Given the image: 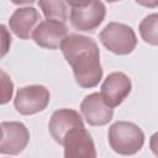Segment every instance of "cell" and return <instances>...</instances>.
Segmentation results:
<instances>
[{"label": "cell", "instance_id": "7", "mask_svg": "<svg viewBox=\"0 0 158 158\" xmlns=\"http://www.w3.org/2000/svg\"><path fill=\"white\" fill-rule=\"evenodd\" d=\"M68 36V27L63 21L47 19L41 21L32 32L35 42L43 48L57 49L60 47L63 40Z\"/></svg>", "mask_w": 158, "mask_h": 158}, {"label": "cell", "instance_id": "12", "mask_svg": "<svg viewBox=\"0 0 158 158\" xmlns=\"http://www.w3.org/2000/svg\"><path fill=\"white\" fill-rule=\"evenodd\" d=\"M41 22V15L35 7H20L14 11L9 20L11 31L22 40L32 37V32Z\"/></svg>", "mask_w": 158, "mask_h": 158}, {"label": "cell", "instance_id": "15", "mask_svg": "<svg viewBox=\"0 0 158 158\" xmlns=\"http://www.w3.org/2000/svg\"><path fill=\"white\" fill-rule=\"evenodd\" d=\"M14 93V83L10 75L0 69V105L7 104L12 99Z\"/></svg>", "mask_w": 158, "mask_h": 158}, {"label": "cell", "instance_id": "6", "mask_svg": "<svg viewBox=\"0 0 158 158\" xmlns=\"http://www.w3.org/2000/svg\"><path fill=\"white\" fill-rule=\"evenodd\" d=\"M106 7L100 0H91L83 7H73L70 11L72 25L83 32H94L104 21Z\"/></svg>", "mask_w": 158, "mask_h": 158}, {"label": "cell", "instance_id": "5", "mask_svg": "<svg viewBox=\"0 0 158 158\" xmlns=\"http://www.w3.org/2000/svg\"><path fill=\"white\" fill-rule=\"evenodd\" d=\"M62 144L65 158H95L96 151L90 133L84 126L74 127L67 132Z\"/></svg>", "mask_w": 158, "mask_h": 158}, {"label": "cell", "instance_id": "3", "mask_svg": "<svg viewBox=\"0 0 158 158\" xmlns=\"http://www.w3.org/2000/svg\"><path fill=\"white\" fill-rule=\"evenodd\" d=\"M101 43L115 54H130L137 46L135 31L120 22H110L100 32Z\"/></svg>", "mask_w": 158, "mask_h": 158}, {"label": "cell", "instance_id": "8", "mask_svg": "<svg viewBox=\"0 0 158 158\" xmlns=\"http://www.w3.org/2000/svg\"><path fill=\"white\" fill-rule=\"evenodd\" d=\"M2 138L0 141V153L1 154H19L22 152L28 141L30 132L22 122L10 121L2 122Z\"/></svg>", "mask_w": 158, "mask_h": 158}, {"label": "cell", "instance_id": "11", "mask_svg": "<svg viewBox=\"0 0 158 158\" xmlns=\"http://www.w3.org/2000/svg\"><path fill=\"white\" fill-rule=\"evenodd\" d=\"M81 126H84V122L78 111L70 109H59L53 112L49 120L48 128L54 141L62 144V141L68 131H70L74 127Z\"/></svg>", "mask_w": 158, "mask_h": 158}, {"label": "cell", "instance_id": "20", "mask_svg": "<svg viewBox=\"0 0 158 158\" xmlns=\"http://www.w3.org/2000/svg\"><path fill=\"white\" fill-rule=\"evenodd\" d=\"M1 138H2V127L0 125V141H1Z\"/></svg>", "mask_w": 158, "mask_h": 158}, {"label": "cell", "instance_id": "10", "mask_svg": "<svg viewBox=\"0 0 158 158\" xmlns=\"http://www.w3.org/2000/svg\"><path fill=\"white\" fill-rule=\"evenodd\" d=\"M80 111L91 126H104L109 123L114 115V109L109 106L99 93H93L81 101Z\"/></svg>", "mask_w": 158, "mask_h": 158}, {"label": "cell", "instance_id": "18", "mask_svg": "<svg viewBox=\"0 0 158 158\" xmlns=\"http://www.w3.org/2000/svg\"><path fill=\"white\" fill-rule=\"evenodd\" d=\"M135 1L146 7H156L158 5V0H135Z\"/></svg>", "mask_w": 158, "mask_h": 158}, {"label": "cell", "instance_id": "13", "mask_svg": "<svg viewBox=\"0 0 158 158\" xmlns=\"http://www.w3.org/2000/svg\"><path fill=\"white\" fill-rule=\"evenodd\" d=\"M38 5L47 19H54L64 22L68 17V9L64 0H38Z\"/></svg>", "mask_w": 158, "mask_h": 158}, {"label": "cell", "instance_id": "9", "mask_svg": "<svg viewBox=\"0 0 158 158\" xmlns=\"http://www.w3.org/2000/svg\"><path fill=\"white\" fill-rule=\"evenodd\" d=\"M132 84L130 78L122 72H114L106 77L101 85V98L111 106H118L131 93Z\"/></svg>", "mask_w": 158, "mask_h": 158}, {"label": "cell", "instance_id": "4", "mask_svg": "<svg viewBox=\"0 0 158 158\" xmlns=\"http://www.w3.org/2000/svg\"><path fill=\"white\" fill-rule=\"evenodd\" d=\"M49 90L43 85H27L17 90L14 100L15 109L22 115L43 111L49 102Z\"/></svg>", "mask_w": 158, "mask_h": 158}, {"label": "cell", "instance_id": "1", "mask_svg": "<svg viewBox=\"0 0 158 158\" xmlns=\"http://www.w3.org/2000/svg\"><path fill=\"white\" fill-rule=\"evenodd\" d=\"M60 49L68 64L73 68L75 81L81 88H93L102 78L100 64V52L96 42L86 36L72 33L68 35Z\"/></svg>", "mask_w": 158, "mask_h": 158}, {"label": "cell", "instance_id": "14", "mask_svg": "<svg viewBox=\"0 0 158 158\" xmlns=\"http://www.w3.org/2000/svg\"><path fill=\"white\" fill-rule=\"evenodd\" d=\"M139 33L144 42L157 46L158 43V15L152 14L146 16L139 23Z\"/></svg>", "mask_w": 158, "mask_h": 158}, {"label": "cell", "instance_id": "16", "mask_svg": "<svg viewBox=\"0 0 158 158\" xmlns=\"http://www.w3.org/2000/svg\"><path fill=\"white\" fill-rule=\"evenodd\" d=\"M11 46V35L6 26L0 23V58L7 54Z\"/></svg>", "mask_w": 158, "mask_h": 158}, {"label": "cell", "instance_id": "19", "mask_svg": "<svg viewBox=\"0 0 158 158\" xmlns=\"http://www.w3.org/2000/svg\"><path fill=\"white\" fill-rule=\"evenodd\" d=\"M36 0H11V2L16 5H25V4H33Z\"/></svg>", "mask_w": 158, "mask_h": 158}, {"label": "cell", "instance_id": "21", "mask_svg": "<svg viewBox=\"0 0 158 158\" xmlns=\"http://www.w3.org/2000/svg\"><path fill=\"white\" fill-rule=\"evenodd\" d=\"M107 1H110V2H114V1H118V0H107Z\"/></svg>", "mask_w": 158, "mask_h": 158}, {"label": "cell", "instance_id": "2", "mask_svg": "<svg viewBox=\"0 0 158 158\" xmlns=\"http://www.w3.org/2000/svg\"><path fill=\"white\" fill-rule=\"evenodd\" d=\"M110 147L123 156L137 153L144 143L143 131L135 123L127 121H117L109 128Z\"/></svg>", "mask_w": 158, "mask_h": 158}, {"label": "cell", "instance_id": "17", "mask_svg": "<svg viewBox=\"0 0 158 158\" xmlns=\"http://www.w3.org/2000/svg\"><path fill=\"white\" fill-rule=\"evenodd\" d=\"M67 4H69L72 7H83L88 5L91 0H65Z\"/></svg>", "mask_w": 158, "mask_h": 158}]
</instances>
